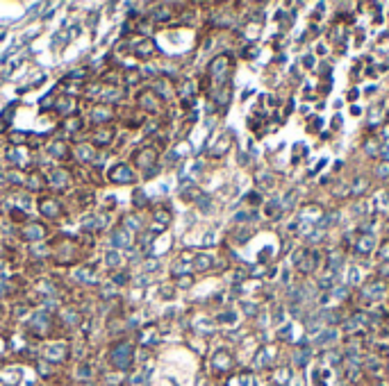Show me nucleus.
I'll use <instances>...</instances> for the list:
<instances>
[{
	"mask_svg": "<svg viewBox=\"0 0 389 386\" xmlns=\"http://www.w3.org/2000/svg\"><path fill=\"white\" fill-rule=\"evenodd\" d=\"M73 277H75L80 284H91V282H94V273H91L89 268H77V271L73 273Z\"/></svg>",
	"mask_w": 389,
	"mask_h": 386,
	"instance_id": "nucleus-23",
	"label": "nucleus"
},
{
	"mask_svg": "<svg viewBox=\"0 0 389 386\" xmlns=\"http://www.w3.org/2000/svg\"><path fill=\"white\" fill-rule=\"evenodd\" d=\"M121 263V255L116 250H112L109 255H107V266H112V268H116Z\"/></svg>",
	"mask_w": 389,
	"mask_h": 386,
	"instance_id": "nucleus-28",
	"label": "nucleus"
},
{
	"mask_svg": "<svg viewBox=\"0 0 389 386\" xmlns=\"http://www.w3.org/2000/svg\"><path fill=\"white\" fill-rule=\"evenodd\" d=\"M107 180L112 184H132L137 180V175H134V170L128 164H114L107 170Z\"/></svg>",
	"mask_w": 389,
	"mask_h": 386,
	"instance_id": "nucleus-3",
	"label": "nucleus"
},
{
	"mask_svg": "<svg viewBox=\"0 0 389 386\" xmlns=\"http://www.w3.org/2000/svg\"><path fill=\"white\" fill-rule=\"evenodd\" d=\"M50 327H52V320H50V314H46V311H39L32 318V332L37 336H46L50 332Z\"/></svg>",
	"mask_w": 389,
	"mask_h": 386,
	"instance_id": "nucleus-15",
	"label": "nucleus"
},
{
	"mask_svg": "<svg viewBox=\"0 0 389 386\" xmlns=\"http://www.w3.org/2000/svg\"><path fill=\"white\" fill-rule=\"evenodd\" d=\"M210 263H212V257H207V255H198V257H196V268H198V271H205V268H210Z\"/></svg>",
	"mask_w": 389,
	"mask_h": 386,
	"instance_id": "nucleus-27",
	"label": "nucleus"
},
{
	"mask_svg": "<svg viewBox=\"0 0 389 386\" xmlns=\"http://www.w3.org/2000/svg\"><path fill=\"white\" fill-rule=\"evenodd\" d=\"M109 243H112V248H128L130 246L128 229H114V232L109 234Z\"/></svg>",
	"mask_w": 389,
	"mask_h": 386,
	"instance_id": "nucleus-19",
	"label": "nucleus"
},
{
	"mask_svg": "<svg viewBox=\"0 0 389 386\" xmlns=\"http://www.w3.org/2000/svg\"><path fill=\"white\" fill-rule=\"evenodd\" d=\"M48 155H50V157H55V159L66 161V159L71 157V148H69V143H66V141L55 139V141H50V143H48Z\"/></svg>",
	"mask_w": 389,
	"mask_h": 386,
	"instance_id": "nucleus-16",
	"label": "nucleus"
},
{
	"mask_svg": "<svg viewBox=\"0 0 389 386\" xmlns=\"http://www.w3.org/2000/svg\"><path fill=\"white\" fill-rule=\"evenodd\" d=\"M46 184L48 189H55V191H64L71 184V173L66 168H52L50 173L46 175Z\"/></svg>",
	"mask_w": 389,
	"mask_h": 386,
	"instance_id": "nucleus-5",
	"label": "nucleus"
},
{
	"mask_svg": "<svg viewBox=\"0 0 389 386\" xmlns=\"http://www.w3.org/2000/svg\"><path fill=\"white\" fill-rule=\"evenodd\" d=\"M112 282H114V284H119V286H123V284H128V282H130V277L125 275V273H116V275H112Z\"/></svg>",
	"mask_w": 389,
	"mask_h": 386,
	"instance_id": "nucleus-29",
	"label": "nucleus"
},
{
	"mask_svg": "<svg viewBox=\"0 0 389 386\" xmlns=\"http://www.w3.org/2000/svg\"><path fill=\"white\" fill-rule=\"evenodd\" d=\"M132 357H134V348L128 343V341H119V343H114L109 348V354H107V359H109V364L114 366V368H128L130 364H132Z\"/></svg>",
	"mask_w": 389,
	"mask_h": 386,
	"instance_id": "nucleus-1",
	"label": "nucleus"
},
{
	"mask_svg": "<svg viewBox=\"0 0 389 386\" xmlns=\"http://www.w3.org/2000/svg\"><path fill=\"white\" fill-rule=\"evenodd\" d=\"M39 212H41V216L50 218V221H57L62 216V204L52 195H46V198L39 200Z\"/></svg>",
	"mask_w": 389,
	"mask_h": 386,
	"instance_id": "nucleus-12",
	"label": "nucleus"
},
{
	"mask_svg": "<svg viewBox=\"0 0 389 386\" xmlns=\"http://www.w3.org/2000/svg\"><path fill=\"white\" fill-rule=\"evenodd\" d=\"M52 107H55V111H57L60 116H64V118H71V116L77 111V98L71 96V94H64V96L57 98Z\"/></svg>",
	"mask_w": 389,
	"mask_h": 386,
	"instance_id": "nucleus-11",
	"label": "nucleus"
},
{
	"mask_svg": "<svg viewBox=\"0 0 389 386\" xmlns=\"http://www.w3.org/2000/svg\"><path fill=\"white\" fill-rule=\"evenodd\" d=\"M191 282H193V277H191V275L178 277V286H184V289H187V286H191Z\"/></svg>",
	"mask_w": 389,
	"mask_h": 386,
	"instance_id": "nucleus-31",
	"label": "nucleus"
},
{
	"mask_svg": "<svg viewBox=\"0 0 389 386\" xmlns=\"http://www.w3.org/2000/svg\"><path fill=\"white\" fill-rule=\"evenodd\" d=\"M60 318H62V322H64V325H73L75 327L77 322H80V314H77V311H73L71 307H64V309L60 311Z\"/></svg>",
	"mask_w": 389,
	"mask_h": 386,
	"instance_id": "nucleus-20",
	"label": "nucleus"
},
{
	"mask_svg": "<svg viewBox=\"0 0 389 386\" xmlns=\"http://www.w3.org/2000/svg\"><path fill=\"white\" fill-rule=\"evenodd\" d=\"M5 159H7L9 166H14V168L21 170L23 166H25V161H27V150H25V145H12V148H7V153H5Z\"/></svg>",
	"mask_w": 389,
	"mask_h": 386,
	"instance_id": "nucleus-13",
	"label": "nucleus"
},
{
	"mask_svg": "<svg viewBox=\"0 0 389 386\" xmlns=\"http://www.w3.org/2000/svg\"><path fill=\"white\" fill-rule=\"evenodd\" d=\"M137 100H139V107L146 109V114H159L162 111V98L155 94L153 89H144Z\"/></svg>",
	"mask_w": 389,
	"mask_h": 386,
	"instance_id": "nucleus-6",
	"label": "nucleus"
},
{
	"mask_svg": "<svg viewBox=\"0 0 389 386\" xmlns=\"http://www.w3.org/2000/svg\"><path fill=\"white\" fill-rule=\"evenodd\" d=\"M71 153L75 155V157L80 159L82 164H94V161H96V164H100L98 155H96V148L89 143V141H87V143H77L75 148L71 150Z\"/></svg>",
	"mask_w": 389,
	"mask_h": 386,
	"instance_id": "nucleus-14",
	"label": "nucleus"
},
{
	"mask_svg": "<svg viewBox=\"0 0 389 386\" xmlns=\"http://www.w3.org/2000/svg\"><path fill=\"white\" fill-rule=\"evenodd\" d=\"M130 52H132L134 57H139V60H150V57L155 55V43L150 41V39L146 37H139V39H132L130 41Z\"/></svg>",
	"mask_w": 389,
	"mask_h": 386,
	"instance_id": "nucleus-8",
	"label": "nucleus"
},
{
	"mask_svg": "<svg viewBox=\"0 0 389 386\" xmlns=\"http://www.w3.org/2000/svg\"><path fill=\"white\" fill-rule=\"evenodd\" d=\"M123 223H125V227L134 229V232H139V229H142V216H137V214H128Z\"/></svg>",
	"mask_w": 389,
	"mask_h": 386,
	"instance_id": "nucleus-24",
	"label": "nucleus"
},
{
	"mask_svg": "<svg viewBox=\"0 0 389 386\" xmlns=\"http://www.w3.org/2000/svg\"><path fill=\"white\" fill-rule=\"evenodd\" d=\"M62 130H64L66 136H75L80 134L82 130H85V121L80 118V116H71V118H64V123H62Z\"/></svg>",
	"mask_w": 389,
	"mask_h": 386,
	"instance_id": "nucleus-18",
	"label": "nucleus"
},
{
	"mask_svg": "<svg viewBox=\"0 0 389 386\" xmlns=\"http://www.w3.org/2000/svg\"><path fill=\"white\" fill-rule=\"evenodd\" d=\"M43 189H48L46 184V175H41L39 170H32L30 175H25V191H43Z\"/></svg>",
	"mask_w": 389,
	"mask_h": 386,
	"instance_id": "nucleus-17",
	"label": "nucleus"
},
{
	"mask_svg": "<svg viewBox=\"0 0 389 386\" xmlns=\"http://www.w3.org/2000/svg\"><path fill=\"white\" fill-rule=\"evenodd\" d=\"M50 255L55 257L57 263H71V261H73V255H75V243L69 241V239H62V241L57 243L55 248H52Z\"/></svg>",
	"mask_w": 389,
	"mask_h": 386,
	"instance_id": "nucleus-7",
	"label": "nucleus"
},
{
	"mask_svg": "<svg viewBox=\"0 0 389 386\" xmlns=\"http://www.w3.org/2000/svg\"><path fill=\"white\" fill-rule=\"evenodd\" d=\"M112 141H114V130L109 128V125H103V128H94L89 134V143L94 145V148H105V145H109Z\"/></svg>",
	"mask_w": 389,
	"mask_h": 386,
	"instance_id": "nucleus-9",
	"label": "nucleus"
},
{
	"mask_svg": "<svg viewBox=\"0 0 389 386\" xmlns=\"http://www.w3.org/2000/svg\"><path fill=\"white\" fill-rule=\"evenodd\" d=\"M155 221L159 223V227L169 225V223H171V214H169L166 209H157V212H155Z\"/></svg>",
	"mask_w": 389,
	"mask_h": 386,
	"instance_id": "nucleus-25",
	"label": "nucleus"
},
{
	"mask_svg": "<svg viewBox=\"0 0 389 386\" xmlns=\"http://www.w3.org/2000/svg\"><path fill=\"white\" fill-rule=\"evenodd\" d=\"M7 291H9V286L5 284L3 280H0V298H5V295H7Z\"/></svg>",
	"mask_w": 389,
	"mask_h": 386,
	"instance_id": "nucleus-32",
	"label": "nucleus"
},
{
	"mask_svg": "<svg viewBox=\"0 0 389 386\" xmlns=\"http://www.w3.org/2000/svg\"><path fill=\"white\" fill-rule=\"evenodd\" d=\"M3 316H5V311H3V307H0V320H3Z\"/></svg>",
	"mask_w": 389,
	"mask_h": 386,
	"instance_id": "nucleus-33",
	"label": "nucleus"
},
{
	"mask_svg": "<svg viewBox=\"0 0 389 386\" xmlns=\"http://www.w3.org/2000/svg\"><path fill=\"white\" fill-rule=\"evenodd\" d=\"M144 195H146L144 191H134V207H137V209H144V204L148 202Z\"/></svg>",
	"mask_w": 389,
	"mask_h": 386,
	"instance_id": "nucleus-30",
	"label": "nucleus"
},
{
	"mask_svg": "<svg viewBox=\"0 0 389 386\" xmlns=\"http://www.w3.org/2000/svg\"><path fill=\"white\" fill-rule=\"evenodd\" d=\"M48 234V229L43 223H25L21 227V239L23 241H30V243H37V241H43Z\"/></svg>",
	"mask_w": 389,
	"mask_h": 386,
	"instance_id": "nucleus-10",
	"label": "nucleus"
},
{
	"mask_svg": "<svg viewBox=\"0 0 389 386\" xmlns=\"http://www.w3.org/2000/svg\"><path fill=\"white\" fill-rule=\"evenodd\" d=\"M89 121L96 125V128H103V125H109L114 121V109L109 105H103V102H96L89 109Z\"/></svg>",
	"mask_w": 389,
	"mask_h": 386,
	"instance_id": "nucleus-4",
	"label": "nucleus"
},
{
	"mask_svg": "<svg viewBox=\"0 0 389 386\" xmlns=\"http://www.w3.org/2000/svg\"><path fill=\"white\" fill-rule=\"evenodd\" d=\"M150 18L155 23H166L171 21V12H169V7H157L155 12H150Z\"/></svg>",
	"mask_w": 389,
	"mask_h": 386,
	"instance_id": "nucleus-22",
	"label": "nucleus"
},
{
	"mask_svg": "<svg viewBox=\"0 0 389 386\" xmlns=\"http://www.w3.org/2000/svg\"><path fill=\"white\" fill-rule=\"evenodd\" d=\"M87 386H91V384H87Z\"/></svg>",
	"mask_w": 389,
	"mask_h": 386,
	"instance_id": "nucleus-34",
	"label": "nucleus"
},
{
	"mask_svg": "<svg viewBox=\"0 0 389 386\" xmlns=\"http://www.w3.org/2000/svg\"><path fill=\"white\" fill-rule=\"evenodd\" d=\"M9 141H12V145H25L27 134L25 132H12V134H9Z\"/></svg>",
	"mask_w": 389,
	"mask_h": 386,
	"instance_id": "nucleus-26",
	"label": "nucleus"
},
{
	"mask_svg": "<svg viewBox=\"0 0 389 386\" xmlns=\"http://www.w3.org/2000/svg\"><path fill=\"white\" fill-rule=\"evenodd\" d=\"M134 164L142 168V173H144V177H155V173H157V150L153 148V145H148V148H142V150H137L134 153V157H132Z\"/></svg>",
	"mask_w": 389,
	"mask_h": 386,
	"instance_id": "nucleus-2",
	"label": "nucleus"
},
{
	"mask_svg": "<svg viewBox=\"0 0 389 386\" xmlns=\"http://www.w3.org/2000/svg\"><path fill=\"white\" fill-rule=\"evenodd\" d=\"M142 71H137V68H128V71L123 73V84L132 86V84H139L142 82Z\"/></svg>",
	"mask_w": 389,
	"mask_h": 386,
	"instance_id": "nucleus-21",
	"label": "nucleus"
}]
</instances>
